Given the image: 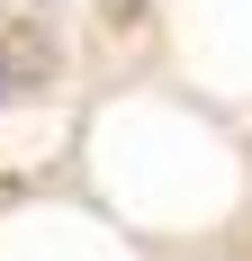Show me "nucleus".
Returning <instances> with one entry per match:
<instances>
[{
  "mask_svg": "<svg viewBox=\"0 0 252 261\" xmlns=\"http://www.w3.org/2000/svg\"><path fill=\"white\" fill-rule=\"evenodd\" d=\"M0 72H9V99H18V90H45V81H54V36H45V27L0 36Z\"/></svg>",
  "mask_w": 252,
  "mask_h": 261,
  "instance_id": "f257e3e1",
  "label": "nucleus"
},
{
  "mask_svg": "<svg viewBox=\"0 0 252 261\" xmlns=\"http://www.w3.org/2000/svg\"><path fill=\"white\" fill-rule=\"evenodd\" d=\"M0 99H9V72H0Z\"/></svg>",
  "mask_w": 252,
  "mask_h": 261,
  "instance_id": "f03ea898",
  "label": "nucleus"
}]
</instances>
